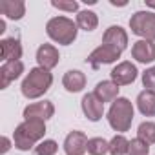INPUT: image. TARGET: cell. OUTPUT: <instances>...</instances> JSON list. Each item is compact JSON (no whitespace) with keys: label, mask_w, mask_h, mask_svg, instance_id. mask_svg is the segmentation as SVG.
<instances>
[{"label":"cell","mask_w":155,"mask_h":155,"mask_svg":"<svg viewBox=\"0 0 155 155\" xmlns=\"http://www.w3.org/2000/svg\"><path fill=\"white\" fill-rule=\"evenodd\" d=\"M130 29L133 35L142 40H155V13L151 11H137L130 18Z\"/></svg>","instance_id":"cell-5"},{"label":"cell","mask_w":155,"mask_h":155,"mask_svg":"<svg viewBox=\"0 0 155 155\" xmlns=\"http://www.w3.org/2000/svg\"><path fill=\"white\" fill-rule=\"evenodd\" d=\"M102 44L111 46L113 49H117V51L122 53V51L128 48V33H126L120 26H110V28L104 31Z\"/></svg>","instance_id":"cell-10"},{"label":"cell","mask_w":155,"mask_h":155,"mask_svg":"<svg viewBox=\"0 0 155 155\" xmlns=\"http://www.w3.org/2000/svg\"><path fill=\"white\" fill-rule=\"evenodd\" d=\"M137 108L144 117H155V91H140L137 95Z\"/></svg>","instance_id":"cell-19"},{"label":"cell","mask_w":155,"mask_h":155,"mask_svg":"<svg viewBox=\"0 0 155 155\" xmlns=\"http://www.w3.org/2000/svg\"><path fill=\"white\" fill-rule=\"evenodd\" d=\"M4 31H6V22L0 20V33H4Z\"/></svg>","instance_id":"cell-30"},{"label":"cell","mask_w":155,"mask_h":155,"mask_svg":"<svg viewBox=\"0 0 155 155\" xmlns=\"http://www.w3.org/2000/svg\"><path fill=\"white\" fill-rule=\"evenodd\" d=\"M0 13L11 20H20L26 15V4L22 0H2L0 2Z\"/></svg>","instance_id":"cell-18"},{"label":"cell","mask_w":155,"mask_h":155,"mask_svg":"<svg viewBox=\"0 0 155 155\" xmlns=\"http://www.w3.org/2000/svg\"><path fill=\"white\" fill-rule=\"evenodd\" d=\"M108 122L115 131H128L133 122V104L128 99L119 97L115 102H111V108L108 111Z\"/></svg>","instance_id":"cell-4"},{"label":"cell","mask_w":155,"mask_h":155,"mask_svg":"<svg viewBox=\"0 0 155 155\" xmlns=\"http://www.w3.org/2000/svg\"><path fill=\"white\" fill-rule=\"evenodd\" d=\"M110 151V142L102 137H93L88 140V153L90 155H106Z\"/></svg>","instance_id":"cell-23"},{"label":"cell","mask_w":155,"mask_h":155,"mask_svg":"<svg viewBox=\"0 0 155 155\" xmlns=\"http://www.w3.org/2000/svg\"><path fill=\"white\" fill-rule=\"evenodd\" d=\"M88 137L82 131H69L64 139V153L66 155H84L88 151Z\"/></svg>","instance_id":"cell-9"},{"label":"cell","mask_w":155,"mask_h":155,"mask_svg":"<svg viewBox=\"0 0 155 155\" xmlns=\"http://www.w3.org/2000/svg\"><path fill=\"white\" fill-rule=\"evenodd\" d=\"M77 28H79L77 22H73L68 17H53L46 24V33L53 42L62 44V46H69L77 38V31H79Z\"/></svg>","instance_id":"cell-3"},{"label":"cell","mask_w":155,"mask_h":155,"mask_svg":"<svg viewBox=\"0 0 155 155\" xmlns=\"http://www.w3.org/2000/svg\"><path fill=\"white\" fill-rule=\"evenodd\" d=\"M150 153V144H146L144 140H140L139 137L130 140V150L128 155H148Z\"/></svg>","instance_id":"cell-25"},{"label":"cell","mask_w":155,"mask_h":155,"mask_svg":"<svg viewBox=\"0 0 155 155\" xmlns=\"http://www.w3.org/2000/svg\"><path fill=\"white\" fill-rule=\"evenodd\" d=\"M146 6H148V8H153V9H155V2H151V0H146Z\"/></svg>","instance_id":"cell-31"},{"label":"cell","mask_w":155,"mask_h":155,"mask_svg":"<svg viewBox=\"0 0 155 155\" xmlns=\"http://www.w3.org/2000/svg\"><path fill=\"white\" fill-rule=\"evenodd\" d=\"M0 57L4 62H13V60H20L22 57V44L18 38H4L0 42Z\"/></svg>","instance_id":"cell-15"},{"label":"cell","mask_w":155,"mask_h":155,"mask_svg":"<svg viewBox=\"0 0 155 155\" xmlns=\"http://www.w3.org/2000/svg\"><path fill=\"white\" fill-rule=\"evenodd\" d=\"M22 73H24V64L20 60L4 62L2 68H0V90H6L13 81L18 79Z\"/></svg>","instance_id":"cell-12"},{"label":"cell","mask_w":155,"mask_h":155,"mask_svg":"<svg viewBox=\"0 0 155 155\" xmlns=\"http://www.w3.org/2000/svg\"><path fill=\"white\" fill-rule=\"evenodd\" d=\"M110 75H111V81H113L117 86H128V84L135 82L139 71H137L135 64H131L130 60H124V62H119V64L111 69Z\"/></svg>","instance_id":"cell-8"},{"label":"cell","mask_w":155,"mask_h":155,"mask_svg":"<svg viewBox=\"0 0 155 155\" xmlns=\"http://www.w3.org/2000/svg\"><path fill=\"white\" fill-rule=\"evenodd\" d=\"M46 135V124L42 120H24L22 124L17 126L13 133V142L15 148L20 151H28L35 148Z\"/></svg>","instance_id":"cell-1"},{"label":"cell","mask_w":155,"mask_h":155,"mask_svg":"<svg viewBox=\"0 0 155 155\" xmlns=\"http://www.w3.org/2000/svg\"><path fill=\"white\" fill-rule=\"evenodd\" d=\"M75 22H77V26H79L81 29H84V31H93L99 26V17H97L95 11L84 9V11L77 13V20Z\"/></svg>","instance_id":"cell-20"},{"label":"cell","mask_w":155,"mask_h":155,"mask_svg":"<svg viewBox=\"0 0 155 155\" xmlns=\"http://www.w3.org/2000/svg\"><path fill=\"white\" fill-rule=\"evenodd\" d=\"M119 57H120V51L113 49L111 46L101 44L99 48H95V49L90 53V57L86 58V62H88L93 69H99V68L104 66V64H113Z\"/></svg>","instance_id":"cell-6"},{"label":"cell","mask_w":155,"mask_h":155,"mask_svg":"<svg viewBox=\"0 0 155 155\" xmlns=\"http://www.w3.org/2000/svg\"><path fill=\"white\" fill-rule=\"evenodd\" d=\"M142 84H144L146 90L155 91V66L148 68V69L142 73Z\"/></svg>","instance_id":"cell-26"},{"label":"cell","mask_w":155,"mask_h":155,"mask_svg":"<svg viewBox=\"0 0 155 155\" xmlns=\"http://www.w3.org/2000/svg\"><path fill=\"white\" fill-rule=\"evenodd\" d=\"M53 84V75L44 69V68H33L29 69V73L26 75V79L22 81V95L26 99H38L42 97Z\"/></svg>","instance_id":"cell-2"},{"label":"cell","mask_w":155,"mask_h":155,"mask_svg":"<svg viewBox=\"0 0 155 155\" xmlns=\"http://www.w3.org/2000/svg\"><path fill=\"white\" fill-rule=\"evenodd\" d=\"M137 137L140 140H144L146 144H155V122H151V120L140 122L137 128Z\"/></svg>","instance_id":"cell-21"},{"label":"cell","mask_w":155,"mask_h":155,"mask_svg":"<svg viewBox=\"0 0 155 155\" xmlns=\"http://www.w3.org/2000/svg\"><path fill=\"white\" fill-rule=\"evenodd\" d=\"M62 84L66 88V91L69 93H79L86 88V75L79 69H69L64 73V79H62Z\"/></svg>","instance_id":"cell-16"},{"label":"cell","mask_w":155,"mask_h":155,"mask_svg":"<svg viewBox=\"0 0 155 155\" xmlns=\"http://www.w3.org/2000/svg\"><path fill=\"white\" fill-rule=\"evenodd\" d=\"M130 150V140L124 135H115L110 140V153L111 155H128Z\"/></svg>","instance_id":"cell-22"},{"label":"cell","mask_w":155,"mask_h":155,"mask_svg":"<svg viewBox=\"0 0 155 155\" xmlns=\"http://www.w3.org/2000/svg\"><path fill=\"white\" fill-rule=\"evenodd\" d=\"M60 60V53L55 46L51 44H42L38 49H37V62H38V68H44V69H53Z\"/></svg>","instance_id":"cell-13"},{"label":"cell","mask_w":155,"mask_h":155,"mask_svg":"<svg viewBox=\"0 0 155 155\" xmlns=\"http://www.w3.org/2000/svg\"><path fill=\"white\" fill-rule=\"evenodd\" d=\"M131 57L140 64H150L155 60V42L151 40H137L131 46Z\"/></svg>","instance_id":"cell-14"},{"label":"cell","mask_w":155,"mask_h":155,"mask_svg":"<svg viewBox=\"0 0 155 155\" xmlns=\"http://www.w3.org/2000/svg\"><path fill=\"white\" fill-rule=\"evenodd\" d=\"M55 115V106L51 101H40L33 102L24 108V120H42L46 122Z\"/></svg>","instance_id":"cell-7"},{"label":"cell","mask_w":155,"mask_h":155,"mask_svg":"<svg viewBox=\"0 0 155 155\" xmlns=\"http://www.w3.org/2000/svg\"><path fill=\"white\" fill-rule=\"evenodd\" d=\"M110 4H111V6H120V8H124V6H126V2H115V0H111Z\"/></svg>","instance_id":"cell-29"},{"label":"cell","mask_w":155,"mask_h":155,"mask_svg":"<svg viewBox=\"0 0 155 155\" xmlns=\"http://www.w3.org/2000/svg\"><path fill=\"white\" fill-rule=\"evenodd\" d=\"M93 93L101 102H115L119 99V86L113 81H102L95 86Z\"/></svg>","instance_id":"cell-17"},{"label":"cell","mask_w":155,"mask_h":155,"mask_svg":"<svg viewBox=\"0 0 155 155\" xmlns=\"http://www.w3.org/2000/svg\"><path fill=\"white\" fill-rule=\"evenodd\" d=\"M81 106H82V111H84L86 119L91 120V122L101 120L102 115H104V102H101L95 97V93H86L81 101Z\"/></svg>","instance_id":"cell-11"},{"label":"cell","mask_w":155,"mask_h":155,"mask_svg":"<svg viewBox=\"0 0 155 155\" xmlns=\"http://www.w3.org/2000/svg\"><path fill=\"white\" fill-rule=\"evenodd\" d=\"M58 150V144L51 139H46V140H40L35 148H33V153L35 155H55Z\"/></svg>","instance_id":"cell-24"},{"label":"cell","mask_w":155,"mask_h":155,"mask_svg":"<svg viewBox=\"0 0 155 155\" xmlns=\"http://www.w3.org/2000/svg\"><path fill=\"white\" fill-rule=\"evenodd\" d=\"M53 8L60 9V11H68V13H75V11H79V2H73V0H69V2H64V0H53L51 2Z\"/></svg>","instance_id":"cell-27"},{"label":"cell","mask_w":155,"mask_h":155,"mask_svg":"<svg viewBox=\"0 0 155 155\" xmlns=\"http://www.w3.org/2000/svg\"><path fill=\"white\" fill-rule=\"evenodd\" d=\"M9 148H11V142H9V139H8V137H2V153H6Z\"/></svg>","instance_id":"cell-28"}]
</instances>
